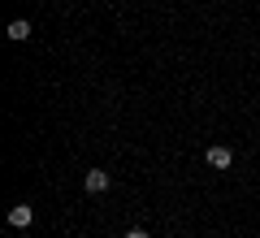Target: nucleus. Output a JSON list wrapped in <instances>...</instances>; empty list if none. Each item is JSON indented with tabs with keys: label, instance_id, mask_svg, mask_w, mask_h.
Masks as SVG:
<instances>
[{
	"label": "nucleus",
	"instance_id": "obj_2",
	"mask_svg": "<svg viewBox=\"0 0 260 238\" xmlns=\"http://www.w3.org/2000/svg\"><path fill=\"white\" fill-rule=\"evenodd\" d=\"M30 221H35V208H26V203H13L9 208V225L13 229H26Z\"/></svg>",
	"mask_w": 260,
	"mask_h": 238
},
{
	"label": "nucleus",
	"instance_id": "obj_1",
	"mask_svg": "<svg viewBox=\"0 0 260 238\" xmlns=\"http://www.w3.org/2000/svg\"><path fill=\"white\" fill-rule=\"evenodd\" d=\"M83 186H87V195H104L109 191V174H104V169H91V174L83 178Z\"/></svg>",
	"mask_w": 260,
	"mask_h": 238
},
{
	"label": "nucleus",
	"instance_id": "obj_3",
	"mask_svg": "<svg viewBox=\"0 0 260 238\" xmlns=\"http://www.w3.org/2000/svg\"><path fill=\"white\" fill-rule=\"evenodd\" d=\"M208 165H213V169H230L234 165V152H230V147H221V143L208 147Z\"/></svg>",
	"mask_w": 260,
	"mask_h": 238
},
{
	"label": "nucleus",
	"instance_id": "obj_5",
	"mask_svg": "<svg viewBox=\"0 0 260 238\" xmlns=\"http://www.w3.org/2000/svg\"><path fill=\"white\" fill-rule=\"evenodd\" d=\"M126 238H148V229H139V225H135V229H126Z\"/></svg>",
	"mask_w": 260,
	"mask_h": 238
},
{
	"label": "nucleus",
	"instance_id": "obj_4",
	"mask_svg": "<svg viewBox=\"0 0 260 238\" xmlns=\"http://www.w3.org/2000/svg\"><path fill=\"white\" fill-rule=\"evenodd\" d=\"M9 39H13V44H26V39H30V22H26V18L9 22Z\"/></svg>",
	"mask_w": 260,
	"mask_h": 238
}]
</instances>
